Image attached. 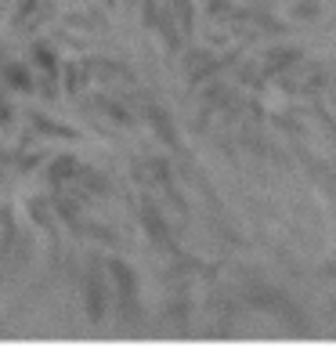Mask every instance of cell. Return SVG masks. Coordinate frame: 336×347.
<instances>
[{
  "mask_svg": "<svg viewBox=\"0 0 336 347\" xmlns=\"http://www.w3.org/2000/svg\"><path fill=\"white\" fill-rule=\"evenodd\" d=\"M264 105H268V109H282L286 98L279 94V90H268V94H264Z\"/></svg>",
  "mask_w": 336,
  "mask_h": 347,
  "instance_id": "cell-1",
  "label": "cell"
}]
</instances>
